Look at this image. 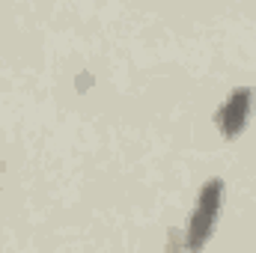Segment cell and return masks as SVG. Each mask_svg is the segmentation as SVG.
I'll list each match as a JSON object with an SVG mask.
<instances>
[{
  "label": "cell",
  "instance_id": "obj_2",
  "mask_svg": "<svg viewBox=\"0 0 256 253\" xmlns=\"http://www.w3.org/2000/svg\"><path fill=\"white\" fill-rule=\"evenodd\" d=\"M254 96L256 90L254 86H236L232 96L218 108L214 114V126L224 137L236 140L244 128H248V120H250V110H254Z\"/></svg>",
  "mask_w": 256,
  "mask_h": 253
},
{
  "label": "cell",
  "instance_id": "obj_1",
  "mask_svg": "<svg viewBox=\"0 0 256 253\" xmlns=\"http://www.w3.org/2000/svg\"><path fill=\"white\" fill-rule=\"evenodd\" d=\"M224 206V182L220 179H208L196 200H194V208H191V218H188V230H185V248L188 253H200L212 232H214V224H218V212Z\"/></svg>",
  "mask_w": 256,
  "mask_h": 253
}]
</instances>
